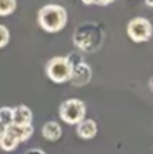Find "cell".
Wrapping results in <instances>:
<instances>
[{"mask_svg": "<svg viewBox=\"0 0 153 154\" xmlns=\"http://www.w3.org/2000/svg\"><path fill=\"white\" fill-rule=\"evenodd\" d=\"M39 25L48 33H58L67 25V11L59 5H46L37 14Z\"/></svg>", "mask_w": 153, "mask_h": 154, "instance_id": "1", "label": "cell"}, {"mask_svg": "<svg viewBox=\"0 0 153 154\" xmlns=\"http://www.w3.org/2000/svg\"><path fill=\"white\" fill-rule=\"evenodd\" d=\"M85 113H86V107L83 101L76 98L67 99L59 107V117L67 125H79L85 119Z\"/></svg>", "mask_w": 153, "mask_h": 154, "instance_id": "2", "label": "cell"}, {"mask_svg": "<svg viewBox=\"0 0 153 154\" xmlns=\"http://www.w3.org/2000/svg\"><path fill=\"white\" fill-rule=\"evenodd\" d=\"M72 67L67 57H55L46 64V74L55 83H64L70 80Z\"/></svg>", "mask_w": 153, "mask_h": 154, "instance_id": "3", "label": "cell"}, {"mask_svg": "<svg viewBox=\"0 0 153 154\" xmlns=\"http://www.w3.org/2000/svg\"><path fill=\"white\" fill-rule=\"evenodd\" d=\"M126 31H128V36L132 42L143 43L152 37L153 27L150 21H147L146 18H134L128 22Z\"/></svg>", "mask_w": 153, "mask_h": 154, "instance_id": "4", "label": "cell"}, {"mask_svg": "<svg viewBox=\"0 0 153 154\" xmlns=\"http://www.w3.org/2000/svg\"><path fill=\"white\" fill-rule=\"evenodd\" d=\"M97 31H92V27L91 25H83L82 28H79L75 34V43H76L77 48L83 49V51H92L94 49V45H98V38H95Z\"/></svg>", "mask_w": 153, "mask_h": 154, "instance_id": "5", "label": "cell"}, {"mask_svg": "<svg viewBox=\"0 0 153 154\" xmlns=\"http://www.w3.org/2000/svg\"><path fill=\"white\" fill-rule=\"evenodd\" d=\"M92 76V71H91V67L85 62H79L76 65L72 67V76H70V82L75 85V86H83L86 85Z\"/></svg>", "mask_w": 153, "mask_h": 154, "instance_id": "6", "label": "cell"}, {"mask_svg": "<svg viewBox=\"0 0 153 154\" xmlns=\"http://www.w3.org/2000/svg\"><path fill=\"white\" fill-rule=\"evenodd\" d=\"M14 111V123L12 125H17V126H27V125H31L33 122V113L28 107L25 105H18L15 108H12Z\"/></svg>", "mask_w": 153, "mask_h": 154, "instance_id": "7", "label": "cell"}, {"mask_svg": "<svg viewBox=\"0 0 153 154\" xmlns=\"http://www.w3.org/2000/svg\"><path fill=\"white\" fill-rule=\"evenodd\" d=\"M97 123L91 119H83L77 125V135L83 139H91L97 135Z\"/></svg>", "mask_w": 153, "mask_h": 154, "instance_id": "8", "label": "cell"}, {"mask_svg": "<svg viewBox=\"0 0 153 154\" xmlns=\"http://www.w3.org/2000/svg\"><path fill=\"white\" fill-rule=\"evenodd\" d=\"M8 132L12 134L19 142H24L27 141L28 138H31V135L34 132L33 126L31 125H27V126H17V125H11L8 128Z\"/></svg>", "mask_w": 153, "mask_h": 154, "instance_id": "9", "label": "cell"}, {"mask_svg": "<svg viewBox=\"0 0 153 154\" xmlns=\"http://www.w3.org/2000/svg\"><path fill=\"white\" fill-rule=\"evenodd\" d=\"M42 134L48 141H58L62 135V129L57 122H48L42 128Z\"/></svg>", "mask_w": 153, "mask_h": 154, "instance_id": "10", "label": "cell"}, {"mask_svg": "<svg viewBox=\"0 0 153 154\" xmlns=\"http://www.w3.org/2000/svg\"><path fill=\"white\" fill-rule=\"evenodd\" d=\"M18 145H19L18 139L12 134H9V132L6 131V135L0 139V147H2V150H5V151H14Z\"/></svg>", "mask_w": 153, "mask_h": 154, "instance_id": "11", "label": "cell"}, {"mask_svg": "<svg viewBox=\"0 0 153 154\" xmlns=\"http://www.w3.org/2000/svg\"><path fill=\"white\" fill-rule=\"evenodd\" d=\"M0 123L9 128L14 123V111L9 107H2L0 108Z\"/></svg>", "mask_w": 153, "mask_h": 154, "instance_id": "12", "label": "cell"}, {"mask_svg": "<svg viewBox=\"0 0 153 154\" xmlns=\"http://www.w3.org/2000/svg\"><path fill=\"white\" fill-rule=\"evenodd\" d=\"M17 9L15 0H0V17H8Z\"/></svg>", "mask_w": 153, "mask_h": 154, "instance_id": "13", "label": "cell"}, {"mask_svg": "<svg viewBox=\"0 0 153 154\" xmlns=\"http://www.w3.org/2000/svg\"><path fill=\"white\" fill-rule=\"evenodd\" d=\"M9 38H11L9 30H8L5 25H0V49L5 48V46L9 43Z\"/></svg>", "mask_w": 153, "mask_h": 154, "instance_id": "14", "label": "cell"}, {"mask_svg": "<svg viewBox=\"0 0 153 154\" xmlns=\"http://www.w3.org/2000/svg\"><path fill=\"white\" fill-rule=\"evenodd\" d=\"M83 3H85V5H98V6H106V5H110L112 2H110V0H103V2H95V0H85Z\"/></svg>", "mask_w": 153, "mask_h": 154, "instance_id": "15", "label": "cell"}, {"mask_svg": "<svg viewBox=\"0 0 153 154\" xmlns=\"http://www.w3.org/2000/svg\"><path fill=\"white\" fill-rule=\"evenodd\" d=\"M6 131H8V128H6L5 125H2V123H0V139L6 135Z\"/></svg>", "mask_w": 153, "mask_h": 154, "instance_id": "16", "label": "cell"}, {"mask_svg": "<svg viewBox=\"0 0 153 154\" xmlns=\"http://www.w3.org/2000/svg\"><path fill=\"white\" fill-rule=\"evenodd\" d=\"M25 154H45L43 151H40L39 148H33V150H30V151H27Z\"/></svg>", "mask_w": 153, "mask_h": 154, "instance_id": "17", "label": "cell"}, {"mask_svg": "<svg viewBox=\"0 0 153 154\" xmlns=\"http://www.w3.org/2000/svg\"><path fill=\"white\" fill-rule=\"evenodd\" d=\"M146 5H147V6H152V8H153V0H147V2H146Z\"/></svg>", "mask_w": 153, "mask_h": 154, "instance_id": "18", "label": "cell"}, {"mask_svg": "<svg viewBox=\"0 0 153 154\" xmlns=\"http://www.w3.org/2000/svg\"><path fill=\"white\" fill-rule=\"evenodd\" d=\"M150 86H152V88H153V79H152V82H150Z\"/></svg>", "mask_w": 153, "mask_h": 154, "instance_id": "19", "label": "cell"}]
</instances>
